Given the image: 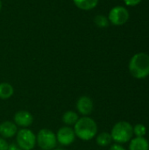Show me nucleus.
<instances>
[{
	"label": "nucleus",
	"instance_id": "1",
	"mask_svg": "<svg viewBox=\"0 0 149 150\" xmlns=\"http://www.w3.org/2000/svg\"><path fill=\"white\" fill-rule=\"evenodd\" d=\"M74 131L76 136L82 141L92 140L97 133V125L95 120L88 116L79 118L75 124Z\"/></svg>",
	"mask_w": 149,
	"mask_h": 150
},
{
	"label": "nucleus",
	"instance_id": "2",
	"mask_svg": "<svg viewBox=\"0 0 149 150\" xmlns=\"http://www.w3.org/2000/svg\"><path fill=\"white\" fill-rule=\"evenodd\" d=\"M129 71L131 75L138 79L149 76V55L146 53L135 54L129 62Z\"/></svg>",
	"mask_w": 149,
	"mask_h": 150
},
{
	"label": "nucleus",
	"instance_id": "3",
	"mask_svg": "<svg viewBox=\"0 0 149 150\" xmlns=\"http://www.w3.org/2000/svg\"><path fill=\"white\" fill-rule=\"evenodd\" d=\"M133 134V127L126 121H119L112 129V139L117 143H126L129 142Z\"/></svg>",
	"mask_w": 149,
	"mask_h": 150
},
{
	"label": "nucleus",
	"instance_id": "4",
	"mask_svg": "<svg viewBox=\"0 0 149 150\" xmlns=\"http://www.w3.org/2000/svg\"><path fill=\"white\" fill-rule=\"evenodd\" d=\"M36 142L42 150L54 149L57 145L56 134L47 128H43L39 131L36 136Z\"/></svg>",
	"mask_w": 149,
	"mask_h": 150
},
{
	"label": "nucleus",
	"instance_id": "5",
	"mask_svg": "<svg viewBox=\"0 0 149 150\" xmlns=\"http://www.w3.org/2000/svg\"><path fill=\"white\" fill-rule=\"evenodd\" d=\"M16 143L21 150L33 149L36 145V135L30 129H20L16 134Z\"/></svg>",
	"mask_w": 149,
	"mask_h": 150
},
{
	"label": "nucleus",
	"instance_id": "6",
	"mask_svg": "<svg viewBox=\"0 0 149 150\" xmlns=\"http://www.w3.org/2000/svg\"><path fill=\"white\" fill-rule=\"evenodd\" d=\"M108 19L114 25H122L129 19V11L124 6H115L110 11Z\"/></svg>",
	"mask_w": 149,
	"mask_h": 150
},
{
	"label": "nucleus",
	"instance_id": "7",
	"mask_svg": "<svg viewBox=\"0 0 149 150\" xmlns=\"http://www.w3.org/2000/svg\"><path fill=\"white\" fill-rule=\"evenodd\" d=\"M76 134L74 129L69 127H61L56 134L57 142L62 146H69L76 140Z\"/></svg>",
	"mask_w": 149,
	"mask_h": 150
},
{
	"label": "nucleus",
	"instance_id": "8",
	"mask_svg": "<svg viewBox=\"0 0 149 150\" xmlns=\"http://www.w3.org/2000/svg\"><path fill=\"white\" fill-rule=\"evenodd\" d=\"M76 109L78 112L83 116L90 115L93 111L92 99L88 96H82L76 102Z\"/></svg>",
	"mask_w": 149,
	"mask_h": 150
},
{
	"label": "nucleus",
	"instance_id": "9",
	"mask_svg": "<svg viewBox=\"0 0 149 150\" xmlns=\"http://www.w3.org/2000/svg\"><path fill=\"white\" fill-rule=\"evenodd\" d=\"M13 120L16 126L21 127L23 128H26L32 124L33 117L27 111H18V112L15 113L13 117Z\"/></svg>",
	"mask_w": 149,
	"mask_h": 150
},
{
	"label": "nucleus",
	"instance_id": "10",
	"mask_svg": "<svg viewBox=\"0 0 149 150\" xmlns=\"http://www.w3.org/2000/svg\"><path fill=\"white\" fill-rule=\"evenodd\" d=\"M18 133V127L12 121H4L0 124V135L2 138L10 139Z\"/></svg>",
	"mask_w": 149,
	"mask_h": 150
},
{
	"label": "nucleus",
	"instance_id": "11",
	"mask_svg": "<svg viewBox=\"0 0 149 150\" xmlns=\"http://www.w3.org/2000/svg\"><path fill=\"white\" fill-rule=\"evenodd\" d=\"M129 150H149L148 142L143 137H136L131 141Z\"/></svg>",
	"mask_w": 149,
	"mask_h": 150
},
{
	"label": "nucleus",
	"instance_id": "12",
	"mask_svg": "<svg viewBox=\"0 0 149 150\" xmlns=\"http://www.w3.org/2000/svg\"><path fill=\"white\" fill-rule=\"evenodd\" d=\"M75 5L83 11H90L97 7L98 0H73Z\"/></svg>",
	"mask_w": 149,
	"mask_h": 150
},
{
	"label": "nucleus",
	"instance_id": "13",
	"mask_svg": "<svg viewBox=\"0 0 149 150\" xmlns=\"http://www.w3.org/2000/svg\"><path fill=\"white\" fill-rule=\"evenodd\" d=\"M14 93V89L11 84L8 83H0V98L1 99H8Z\"/></svg>",
	"mask_w": 149,
	"mask_h": 150
},
{
	"label": "nucleus",
	"instance_id": "14",
	"mask_svg": "<svg viewBox=\"0 0 149 150\" xmlns=\"http://www.w3.org/2000/svg\"><path fill=\"white\" fill-rule=\"evenodd\" d=\"M79 120V116L76 112L68 111L62 115V121L68 126H75Z\"/></svg>",
	"mask_w": 149,
	"mask_h": 150
},
{
	"label": "nucleus",
	"instance_id": "15",
	"mask_svg": "<svg viewBox=\"0 0 149 150\" xmlns=\"http://www.w3.org/2000/svg\"><path fill=\"white\" fill-rule=\"evenodd\" d=\"M112 139L111 134L108 133H101L97 136V143L101 147H106L111 144Z\"/></svg>",
	"mask_w": 149,
	"mask_h": 150
},
{
	"label": "nucleus",
	"instance_id": "16",
	"mask_svg": "<svg viewBox=\"0 0 149 150\" xmlns=\"http://www.w3.org/2000/svg\"><path fill=\"white\" fill-rule=\"evenodd\" d=\"M94 23L96 24L97 26H98L100 28L108 27V25L110 24L108 18H106L104 15H97L94 18Z\"/></svg>",
	"mask_w": 149,
	"mask_h": 150
},
{
	"label": "nucleus",
	"instance_id": "17",
	"mask_svg": "<svg viewBox=\"0 0 149 150\" xmlns=\"http://www.w3.org/2000/svg\"><path fill=\"white\" fill-rule=\"evenodd\" d=\"M147 133V128L142 124H138L133 127V134L137 137H143Z\"/></svg>",
	"mask_w": 149,
	"mask_h": 150
},
{
	"label": "nucleus",
	"instance_id": "18",
	"mask_svg": "<svg viewBox=\"0 0 149 150\" xmlns=\"http://www.w3.org/2000/svg\"><path fill=\"white\" fill-rule=\"evenodd\" d=\"M8 142L2 137H0V150H7L8 149Z\"/></svg>",
	"mask_w": 149,
	"mask_h": 150
},
{
	"label": "nucleus",
	"instance_id": "19",
	"mask_svg": "<svg viewBox=\"0 0 149 150\" xmlns=\"http://www.w3.org/2000/svg\"><path fill=\"white\" fill-rule=\"evenodd\" d=\"M124 2L128 6H136L141 2V0H124Z\"/></svg>",
	"mask_w": 149,
	"mask_h": 150
},
{
	"label": "nucleus",
	"instance_id": "20",
	"mask_svg": "<svg viewBox=\"0 0 149 150\" xmlns=\"http://www.w3.org/2000/svg\"><path fill=\"white\" fill-rule=\"evenodd\" d=\"M7 150H21V149L18 146V144H17V143L13 142V143L9 144V146H8V149Z\"/></svg>",
	"mask_w": 149,
	"mask_h": 150
},
{
	"label": "nucleus",
	"instance_id": "21",
	"mask_svg": "<svg viewBox=\"0 0 149 150\" xmlns=\"http://www.w3.org/2000/svg\"><path fill=\"white\" fill-rule=\"evenodd\" d=\"M110 150H126L121 145L119 144H113L111 146L110 148Z\"/></svg>",
	"mask_w": 149,
	"mask_h": 150
},
{
	"label": "nucleus",
	"instance_id": "22",
	"mask_svg": "<svg viewBox=\"0 0 149 150\" xmlns=\"http://www.w3.org/2000/svg\"><path fill=\"white\" fill-rule=\"evenodd\" d=\"M1 9H2V2L0 0V11H1Z\"/></svg>",
	"mask_w": 149,
	"mask_h": 150
},
{
	"label": "nucleus",
	"instance_id": "23",
	"mask_svg": "<svg viewBox=\"0 0 149 150\" xmlns=\"http://www.w3.org/2000/svg\"><path fill=\"white\" fill-rule=\"evenodd\" d=\"M53 150H63V149H53Z\"/></svg>",
	"mask_w": 149,
	"mask_h": 150
}]
</instances>
